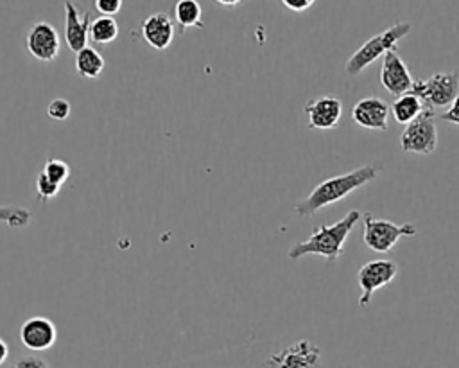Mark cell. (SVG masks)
Segmentation results:
<instances>
[{
    "label": "cell",
    "instance_id": "obj_1",
    "mask_svg": "<svg viewBox=\"0 0 459 368\" xmlns=\"http://www.w3.org/2000/svg\"><path fill=\"white\" fill-rule=\"evenodd\" d=\"M377 174H378V169L371 163H366V165H360V167H357L350 172L326 178L321 183H317L310 190V194L307 197H303L294 206V210L301 217L314 215L317 210H321L328 205H333V203L344 199L353 190L368 185L369 181H373L377 178Z\"/></svg>",
    "mask_w": 459,
    "mask_h": 368
},
{
    "label": "cell",
    "instance_id": "obj_2",
    "mask_svg": "<svg viewBox=\"0 0 459 368\" xmlns=\"http://www.w3.org/2000/svg\"><path fill=\"white\" fill-rule=\"evenodd\" d=\"M360 219L359 210H350L342 219L333 224H321L312 230L310 237L296 242L289 248L287 257L290 260H298L305 255H321L326 260H337L344 251V242Z\"/></svg>",
    "mask_w": 459,
    "mask_h": 368
},
{
    "label": "cell",
    "instance_id": "obj_3",
    "mask_svg": "<svg viewBox=\"0 0 459 368\" xmlns=\"http://www.w3.org/2000/svg\"><path fill=\"white\" fill-rule=\"evenodd\" d=\"M409 22H396L389 29L380 34L366 39L346 61L344 70L348 75H359L364 68H368L375 59L385 56L389 50H396V43L411 32Z\"/></svg>",
    "mask_w": 459,
    "mask_h": 368
},
{
    "label": "cell",
    "instance_id": "obj_4",
    "mask_svg": "<svg viewBox=\"0 0 459 368\" xmlns=\"http://www.w3.org/2000/svg\"><path fill=\"white\" fill-rule=\"evenodd\" d=\"M411 93L430 110L450 106L459 97V72H437L427 79H418L412 83Z\"/></svg>",
    "mask_w": 459,
    "mask_h": 368
},
{
    "label": "cell",
    "instance_id": "obj_5",
    "mask_svg": "<svg viewBox=\"0 0 459 368\" xmlns=\"http://www.w3.org/2000/svg\"><path fill=\"white\" fill-rule=\"evenodd\" d=\"M362 223H364V233H362L364 244L369 250L378 251V253L391 251L402 237H414L416 235V226L414 224H411V223L394 224L391 221L373 217L371 212L362 214Z\"/></svg>",
    "mask_w": 459,
    "mask_h": 368
},
{
    "label": "cell",
    "instance_id": "obj_6",
    "mask_svg": "<svg viewBox=\"0 0 459 368\" xmlns=\"http://www.w3.org/2000/svg\"><path fill=\"white\" fill-rule=\"evenodd\" d=\"M436 113L430 108L423 111L405 126L400 136V149L412 154H432L437 147V127L434 120Z\"/></svg>",
    "mask_w": 459,
    "mask_h": 368
},
{
    "label": "cell",
    "instance_id": "obj_7",
    "mask_svg": "<svg viewBox=\"0 0 459 368\" xmlns=\"http://www.w3.org/2000/svg\"><path fill=\"white\" fill-rule=\"evenodd\" d=\"M398 273V264L394 260L387 258H377V260H368L364 266L359 267L357 271V282L360 287V296H359V305L366 307L373 296L375 291L380 287L391 284Z\"/></svg>",
    "mask_w": 459,
    "mask_h": 368
},
{
    "label": "cell",
    "instance_id": "obj_8",
    "mask_svg": "<svg viewBox=\"0 0 459 368\" xmlns=\"http://www.w3.org/2000/svg\"><path fill=\"white\" fill-rule=\"evenodd\" d=\"M269 368H321V348L310 339H299L267 359Z\"/></svg>",
    "mask_w": 459,
    "mask_h": 368
},
{
    "label": "cell",
    "instance_id": "obj_9",
    "mask_svg": "<svg viewBox=\"0 0 459 368\" xmlns=\"http://www.w3.org/2000/svg\"><path fill=\"white\" fill-rule=\"evenodd\" d=\"M25 47L32 57L43 63H50L59 56L61 39L54 25L48 22H36L25 36Z\"/></svg>",
    "mask_w": 459,
    "mask_h": 368
},
{
    "label": "cell",
    "instance_id": "obj_10",
    "mask_svg": "<svg viewBox=\"0 0 459 368\" xmlns=\"http://www.w3.org/2000/svg\"><path fill=\"white\" fill-rule=\"evenodd\" d=\"M305 113L308 118V127L312 129H335L342 115L341 99L335 95H321L307 101Z\"/></svg>",
    "mask_w": 459,
    "mask_h": 368
},
{
    "label": "cell",
    "instance_id": "obj_11",
    "mask_svg": "<svg viewBox=\"0 0 459 368\" xmlns=\"http://www.w3.org/2000/svg\"><path fill=\"white\" fill-rule=\"evenodd\" d=\"M380 83L382 86L394 97H400L412 88V77L403 63V59L398 56L396 50H389L384 56L382 66H380Z\"/></svg>",
    "mask_w": 459,
    "mask_h": 368
},
{
    "label": "cell",
    "instance_id": "obj_12",
    "mask_svg": "<svg viewBox=\"0 0 459 368\" xmlns=\"http://www.w3.org/2000/svg\"><path fill=\"white\" fill-rule=\"evenodd\" d=\"M57 339L56 325L45 316H32L25 320L20 327V341L25 348L34 352H43L54 346Z\"/></svg>",
    "mask_w": 459,
    "mask_h": 368
},
{
    "label": "cell",
    "instance_id": "obj_13",
    "mask_svg": "<svg viewBox=\"0 0 459 368\" xmlns=\"http://www.w3.org/2000/svg\"><path fill=\"white\" fill-rule=\"evenodd\" d=\"M391 108L380 97H364L355 102L351 118L357 126L373 131H387V117Z\"/></svg>",
    "mask_w": 459,
    "mask_h": 368
},
{
    "label": "cell",
    "instance_id": "obj_14",
    "mask_svg": "<svg viewBox=\"0 0 459 368\" xmlns=\"http://www.w3.org/2000/svg\"><path fill=\"white\" fill-rule=\"evenodd\" d=\"M65 39L70 50L75 54L88 47L90 39V25H91V14L90 13H79L74 2L65 0Z\"/></svg>",
    "mask_w": 459,
    "mask_h": 368
},
{
    "label": "cell",
    "instance_id": "obj_15",
    "mask_svg": "<svg viewBox=\"0 0 459 368\" xmlns=\"http://www.w3.org/2000/svg\"><path fill=\"white\" fill-rule=\"evenodd\" d=\"M142 38L156 50H165L174 39V22L167 13L149 14L142 22Z\"/></svg>",
    "mask_w": 459,
    "mask_h": 368
},
{
    "label": "cell",
    "instance_id": "obj_16",
    "mask_svg": "<svg viewBox=\"0 0 459 368\" xmlns=\"http://www.w3.org/2000/svg\"><path fill=\"white\" fill-rule=\"evenodd\" d=\"M104 66H106V61L102 54L93 47H84L75 54V70L81 77L95 79L102 74Z\"/></svg>",
    "mask_w": 459,
    "mask_h": 368
},
{
    "label": "cell",
    "instance_id": "obj_17",
    "mask_svg": "<svg viewBox=\"0 0 459 368\" xmlns=\"http://www.w3.org/2000/svg\"><path fill=\"white\" fill-rule=\"evenodd\" d=\"M423 102L411 92L400 95L394 99V102L391 104V113L394 117V120L398 124H409L412 122L421 111H423Z\"/></svg>",
    "mask_w": 459,
    "mask_h": 368
},
{
    "label": "cell",
    "instance_id": "obj_18",
    "mask_svg": "<svg viewBox=\"0 0 459 368\" xmlns=\"http://www.w3.org/2000/svg\"><path fill=\"white\" fill-rule=\"evenodd\" d=\"M203 9L197 0H178L174 5V18L179 23L181 31L188 27L203 29Z\"/></svg>",
    "mask_w": 459,
    "mask_h": 368
},
{
    "label": "cell",
    "instance_id": "obj_19",
    "mask_svg": "<svg viewBox=\"0 0 459 368\" xmlns=\"http://www.w3.org/2000/svg\"><path fill=\"white\" fill-rule=\"evenodd\" d=\"M118 36V23L113 16H97L90 25V39L97 45H108Z\"/></svg>",
    "mask_w": 459,
    "mask_h": 368
},
{
    "label": "cell",
    "instance_id": "obj_20",
    "mask_svg": "<svg viewBox=\"0 0 459 368\" xmlns=\"http://www.w3.org/2000/svg\"><path fill=\"white\" fill-rule=\"evenodd\" d=\"M32 214L23 206H0V223H5L13 228H23L29 224Z\"/></svg>",
    "mask_w": 459,
    "mask_h": 368
},
{
    "label": "cell",
    "instance_id": "obj_21",
    "mask_svg": "<svg viewBox=\"0 0 459 368\" xmlns=\"http://www.w3.org/2000/svg\"><path fill=\"white\" fill-rule=\"evenodd\" d=\"M50 181L57 183V185H63L68 176H70V167L65 160L61 158H48L43 165V171H41Z\"/></svg>",
    "mask_w": 459,
    "mask_h": 368
},
{
    "label": "cell",
    "instance_id": "obj_22",
    "mask_svg": "<svg viewBox=\"0 0 459 368\" xmlns=\"http://www.w3.org/2000/svg\"><path fill=\"white\" fill-rule=\"evenodd\" d=\"M59 188H61V185L50 181L43 172L38 174V178H36V194L41 201H48L50 197L57 196Z\"/></svg>",
    "mask_w": 459,
    "mask_h": 368
},
{
    "label": "cell",
    "instance_id": "obj_23",
    "mask_svg": "<svg viewBox=\"0 0 459 368\" xmlns=\"http://www.w3.org/2000/svg\"><path fill=\"white\" fill-rule=\"evenodd\" d=\"M72 113V106L66 99H61V97H56L48 102L47 106V115L54 120H66Z\"/></svg>",
    "mask_w": 459,
    "mask_h": 368
},
{
    "label": "cell",
    "instance_id": "obj_24",
    "mask_svg": "<svg viewBox=\"0 0 459 368\" xmlns=\"http://www.w3.org/2000/svg\"><path fill=\"white\" fill-rule=\"evenodd\" d=\"M11 368H50L43 357L38 355H23Z\"/></svg>",
    "mask_w": 459,
    "mask_h": 368
},
{
    "label": "cell",
    "instance_id": "obj_25",
    "mask_svg": "<svg viewBox=\"0 0 459 368\" xmlns=\"http://www.w3.org/2000/svg\"><path fill=\"white\" fill-rule=\"evenodd\" d=\"M95 9L104 16H113L122 9V0H95Z\"/></svg>",
    "mask_w": 459,
    "mask_h": 368
},
{
    "label": "cell",
    "instance_id": "obj_26",
    "mask_svg": "<svg viewBox=\"0 0 459 368\" xmlns=\"http://www.w3.org/2000/svg\"><path fill=\"white\" fill-rule=\"evenodd\" d=\"M443 118L450 124H457L459 126V97L446 108V111L443 113Z\"/></svg>",
    "mask_w": 459,
    "mask_h": 368
},
{
    "label": "cell",
    "instance_id": "obj_27",
    "mask_svg": "<svg viewBox=\"0 0 459 368\" xmlns=\"http://www.w3.org/2000/svg\"><path fill=\"white\" fill-rule=\"evenodd\" d=\"M283 2V5L287 7V9H290V11H305V9H308L316 0H281Z\"/></svg>",
    "mask_w": 459,
    "mask_h": 368
},
{
    "label": "cell",
    "instance_id": "obj_28",
    "mask_svg": "<svg viewBox=\"0 0 459 368\" xmlns=\"http://www.w3.org/2000/svg\"><path fill=\"white\" fill-rule=\"evenodd\" d=\"M7 357H9V346H7V343L0 337V364L5 363Z\"/></svg>",
    "mask_w": 459,
    "mask_h": 368
},
{
    "label": "cell",
    "instance_id": "obj_29",
    "mask_svg": "<svg viewBox=\"0 0 459 368\" xmlns=\"http://www.w3.org/2000/svg\"><path fill=\"white\" fill-rule=\"evenodd\" d=\"M217 4H221V5H237V4H240L242 0H215Z\"/></svg>",
    "mask_w": 459,
    "mask_h": 368
}]
</instances>
